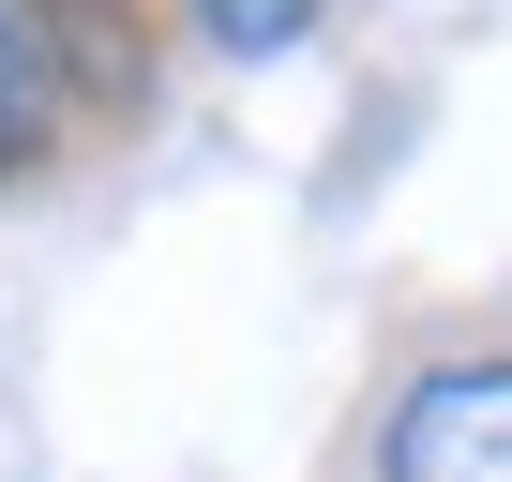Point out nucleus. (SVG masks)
<instances>
[{"instance_id":"nucleus-2","label":"nucleus","mask_w":512,"mask_h":482,"mask_svg":"<svg viewBox=\"0 0 512 482\" xmlns=\"http://www.w3.org/2000/svg\"><path fill=\"white\" fill-rule=\"evenodd\" d=\"M377 482H512V347H437L377 392Z\"/></svg>"},{"instance_id":"nucleus-4","label":"nucleus","mask_w":512,"mask_h":482,"mask_svg":"<svg viewBox=\"0 0 512 482\" xmlns=\"http://www.w3.org/2000/svg\"><path fill=\"white\" fill-rule=\"evenodd\" d=\"M166 16H181V46H211V61H287V46L332 31V0H166Z\"/></svg>"},{"instance_id":"nucleus-1","label":"nucleus","mask_w":512,"mask_h":482,"mask_svg":"<svg viewBox=\"0 0 512 482\" xmlns=\"http://www.w3.org/2000/svg\"><path fill=\"white\" fill-rule=\"evenodd\" d=\"M16 31H31V61L61 91L76 166L136 151L166 121V91H181V16H166V0H16Z\"/></svg>"},{"instance_id":"nucleus-3","label":"nucleus","mask_w":512,"mask_h":482,"mask_svg":"<svg viewBox=\"0 0 512 482\" xmlns=\"http://www.w3.org/2000/svg\"><path fill=\"white\" fill-rule=\"evenodd\" d=\"M46 181H76V136H61V91H46V61L16 31V0H0V211L46 196Z\"/></svg>"}]
</instances>
